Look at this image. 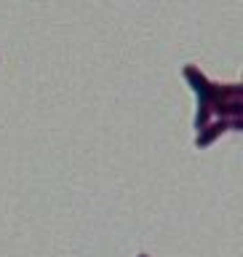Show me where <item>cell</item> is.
I'll return each instance as SVG.
<instances>
[{
  "instance_id": "6da1fadb",
  "label": "cell",
  "mask_w": 243,
  "mask_h": 257,
  "mask_svg": "<svg viewBox=\"0 0 243 257\" xmlns=\"http://www.w3.org/2000/svg\"><path fill=\"white\" fill-rule=\"evenodd\" d=\"M208 107L219 118H243V88L238 83H230V86L211 83Z\"/></svg>"
},
{
  "instance_id": "7a4b0ae2",
  "label": "cell",
  "mask_w": 243,
  "mask_h": 257,
  "mask_svg": "<svg viewBox=\"0 0 243 257\" xmlns=\"http://www.w3.org/2000/svg\"><path fill=\"white\" fill-rule=\"evenodd\" d=\"M224 132H230V118H219L214 123H206L203 128H198V137H195V145L198 148H208L216 137H222Z\"/></svg>"
},
{
  "instance_id": "3957f363",
  "label": "cell",
  "mask_w": 243,
  "mask_h": 257,
  "mask_svg": "<svg viewBox=\"0 0 243 257\" xmlns=\"http://www.w3.org/2000/svg\"><path fill=\"white\" fill-rule=\"evenodd\" d=\"M139 257H147V254H139Z\"/></svg>"
}]
</instances>
